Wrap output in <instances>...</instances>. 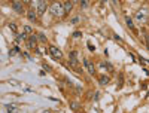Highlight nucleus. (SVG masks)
Returning a JSON list of instances; mask_svg holds the SVG:
<instances>
[{
	"instance_id": "f257e3e1",
	"label": "nucleus",
	"mask_w": 149,
	"mask_h": 113,
	"mask_svg": "<svg viewBox=\"0 0 149 113\" xmlns=\"http://www.w3.org/2000/svg\"><path fill=\"white\" fill-rule=\"evenodd\" d=\"M49 12H51L52 17H57V18H61V17L66 15L64 8H63V3H60V2L51 3V6H49Z\"/></svg>"
},
{
	"instance_id": "f03ea898",
	"label": "nucleus",
	"mask_w": 149,
	"mask_h": 113,
	"mask_svg": "<svg viewBox=\"0 0 149 113\" xmlns=\"http://www.w3.org/2000/svg\"><path fill=\"white\" fill-rule=\"evenodd\" d=\"M33 2H34V6L37 8V14H39V15H43L45 10L48 9L46 3L43 2V0H33Z\"/></svg>"
},
{
	"instance_id": "7ed1b4c3",
	"label": "nucleus",
	"mask_w": 149,
	"mask_h": 113,
	"mask_svg": "<svg viewBox=\"0 0 149 113\" xmlns=\"http://www.w3.org/2000/svg\"><path fill=\"white\" fill-rule=\"evenodd\" d=\"M37 37H39L37 34H33V33H31L30 37L27 39V46H29L30 49H36V46H37V40H39Z\"/></svg>"
},
{
	"instance_id": "20e7f679",
	"label": "nucleus",
	"mask_w": 149,
	"mask_h": 113,
	"mask_svg": "<svg viewBox=\"0 0 149 113\" xmlns=\"http://www.w3.org/2000/svg\"><path fill=\"white\" fill-rule=\"evenodd\" d=\"M49 54H51L52 58H55V60H61V58H63V52H61L57 46H49Z\"/></svg>"
},
{
	"instance_id": "39448f33",
	"label": "nucleus",
	"mask_w": 149,
	"mask_h": 113,
	"mask_svg": "<svg viewBox=\"0 0 149 113\" xmlns=\"http://www.w3.org/2000/svg\"><path fill=\"white\" fill-rule=\"evenodd\" d=\"M148 12H146V9H142V10H139L137 14H136V21H139V22H145L146 21V18H148Z\"/></svg>"
},
{
	"instance_id": "423d86ee",
	"label": "nucleus",
	"mask_w": 149,
	"mask_h": 113,
	"mask_svg": "<svg viewBox=\"0 0 149 113\" xmlns=\"http://www.w3.org/2000/svg\"><path fill=\"white\" fill-rule=\"evenodd\" d=\"M84 66L86 67V70H88V73H90V74H93V76H94V74H95V67H94V64H93V62H91L90 60H84Z\"/></svg>"
},
{
	"instance_id": "0eeeda50",
	"label": "nucleus",
	"mask_w": 149,
	"mask_h": 113,
	"mask_svg": "<svg viewBox=\"0 0 149 113\" xmlns=\"http://www.w3.org/2000/svg\"><path fill=\"white\" fill-rule=\"evenodd\" d=\"M24 2H14L12 3V8H14L15 12H18V14H24Z\"/></svg>"
},
{
	"instance_id": "6e6552de",
	"label": "nucleus",
	"mask_w": 149,
	"mask_h": 113,
	"mask_svg": "<svg viewBox=\"0 0 149 113\" xmlns=\"http://www.w3.org/2000/svg\"><path fill=\"white\" fill-rule=\"evenodd\" d=\"M63 8H64L66 14H69V12L73 9V2H72V0H66V2L63 3Z\"/></svg>"
},
{
	"instance_id": "1a4fd4ad",
	"label": "nucleus",
	"mask_w": 149,
	"mask_h": 113,
	"mask_svg": "<svg viewBox=\"0 0 149 113\" xmlns=\"http://www.w3.org/2000/svg\"><path fill=\"white\" fill-rule=\"evenodd\" d=\"M27 18H29L30 21H33V22L37 19V15H36V12H34L33 9H30V10L27 12Z\"/></svg>"
},
{
	"instance_id": "9d476101",
	"label": "nucleus",
	"mask_w": 149,
	"mask_h": 113,
	"mask_svg": "<svg viewBox=\"0 0 149 113\" xmlns=\"http://www.w3.org/2000/svg\"><path fill=\"white\" fill-rule=\"evenodd\" d=\"M26 37H27V33H26V31H24V33H18V34H17V42L19 43L21 40H27Z\"/></svg>"
},
{
	"instance_id": "9b49d317",
	"label": "nucleus",
	"mask_w": 149,
	"mask_h": 113,
	"mask_svg": "<svg viewBox=\"0 0 149 113\" xmlns=\"http://www.w3.org/2000/svg\"><path fill=\"white\" fill-rule=\"evenodd\" d=\"M109 76H104V74H102L100 76V85H106V83H109Z\"/></svg>"
},
{
	"instance_id": "f8f14e48",
	"label": "nucleus",
	"mask_w": 149,
	"mask_h": 113,
	"mask_svg": "<svg viewBox=\"0 0 149 113\" xmlns=\"http://www.w3.org/2000/svg\"><path fill=\"white\" fill-rule=\"evenodd\" d=\"M125 22H127V26H128V28H131V30H134V24H133V19L131 18H125Z\"/></svg>"
},
{
	"instance_id": "ddd939ff",
	"label": "nucleus",
	"mask_w": 149,
	"mask_h": 113,
	"mask_svg": "<svg viewBox=\"0 0 149 113\" xmlns=\"http://www.w3.org/2000/svg\"><path fill=\"white\" fill-rule=\"evenodd\" d=\"M6 112H18V107L9 104V106H6Z\"/></svg>"
},
{
	"instance_id": "4468645a",
	"label": "nucleus",
	"mask_w": 149,
	"mask_h": 113,
	"mask_svg": "<svg viewBox=\"0 0 149 113\" xmlns=\"http://www.w3.org/2000/svg\"><path fill=\"white\" fill-rule=\"evenodd\" d=\"M37 36H39V40H40L42 43H46V40H48V39H46V36H45L43 33H39Z\"/></svg>"
},
{
	"instance_id": "2eb2a0df",
	"label": "nucleus",
	"mask_w": 149,
	"mask_h": 113,
	"mask_svg": "<svg viewBox=\"0 0 149 113\" xmlns=\"http://www.w3.org/2000/svg\"><path fill=\"white\" fill-rule=\"evenodd\" d=\"M70 57H72V62H70V64H72V66H74V64L78 62V61H76V54L72 52V54H70Z\"/></svg>"
},
{
	"instance_id": "dca6fc26",
	"label": "nucleus",
	"mask_w": 149,
	"mask_h": 113,
	"mask_svg": "<svg viewBox=\"0 0 149 113\" xmlns=\"http://www.w3.org/2000/svg\"><path fill=\"white\" fill-rule=\"evenodd\" d=\"M24 31H26L27 34H31V33H33V28H31L30 26H24Z\"/></svg>"
},
{
	"instance_id": "f3484780",
	"label": "nucleus",
	"mask_w": 149,
	"mask_h": 113,
	"mask_svg": "<svg viewBox=\"0 0 149 113\" xmlns=\"http://www.w3.org/2000/svg\"><path fill=\"white\" fill-rule=\"evenodd\" d=\"M9 27H10V30L14 31V33H17V31H18V28H17V26H15L14 22H12V24H9Z\"/></svg>"
},
{
	"instance_id": "a211bd4d",
	"label": "nucleus",
	"mask_w": 149,
	"mask_h": 113,
	"mask_svg": "<svg viewBox=\"0 0 149 113\" xmlns=\"http://www.w3.org/2000/svg\"><path fill=\"white\" fill-rule=\"evenodd\" d=\"M81 5H82V8L85 9L86 6H88V0H81Z\"/></svg>"
},
{
	"instance_id": "6ab92c4d",
	"label": "nucleus",
	"mask_w": 149,
	"mask_h": 113,
	"mask_svg": "<svg viewBox=\"0 0 149 113\" xmlns=\"http://www.w3.org/2000/svg\"><path fill=\"white\" fill-rule=\"evenodd\" d=\"M72 109H73V110H76V109H79V106H78L76 103H72Z\"/></svg>"
},
{
	"instance_id": "aec40b11",
	"label": "nucleus",
	"mask_w": 149,
	"mask_h": 113,
	"mask_svg": "<svg viewBox=\"0 0 149 113\" xmlns=\"http://www.w3.org/2000/svg\"><path fill=\"white\" fill-rule=\"evenodd\" d=\"M43 69H45V70H48V71H51V70H52L51 67H49V66H46V64H43Z\"/></svg>"
},
{
	"instance_id": "412c9836",
	"label": "nucleus",
	"mask_w": 149,
	"mask_h": 113,
	"mask_svg": "<svg viewBox=\"0 0 149 113\" xmlns=\"http://www.w3.org/2000/svg\"><path fill=\"white\" fill-rule=\"evenodd\" d=\"M88 48H90V49H91V52H93V51H94V46H93V45H91V43H88Z\"/></svg>"
},
{
	"instance_id": "4be33fe9",
	"label": "nucleus",
	"mask_w": 149,
	"mask_h": 113,
	"mask_svg": "<svg viewBox=\"0 0 149 113\" xmlns=\"http://www.w3.org/2000/svg\"><path fill=\"white\" fill-rule=\"evenodd\" d=\"M24 3H31V0H22Z\"/></svg>"
},
{
	"instance_id": "5701e85b",
	"label": "nucleus",
	"mask_w": 149,
	"mask_h": 113,
	"mask_svg": "<svg viewBox=\"0 0 149 113\" xmlns=\"http://www.w3.org/2000/svg\"><path fill=\"white\" fill-rule=\"evenodd\" d=\"M12 2H22V0H12Z\"/></svg>"
},
{
	"instance_id": "b1692460",
	"label": "nucleus",
	"mask_w": 149,
	"mask_h": 113,
	"mask_svg": "<svg viewBox=\"0 0 149 113\" xmlns=\"http://www.w3.org/2000/svg\"><path fill=\"white\" fill-rule=\"evenodd\" d=\"M72 2H73V3H74V2H78V0H72Z\"/></svg>"
}]
</instances>
